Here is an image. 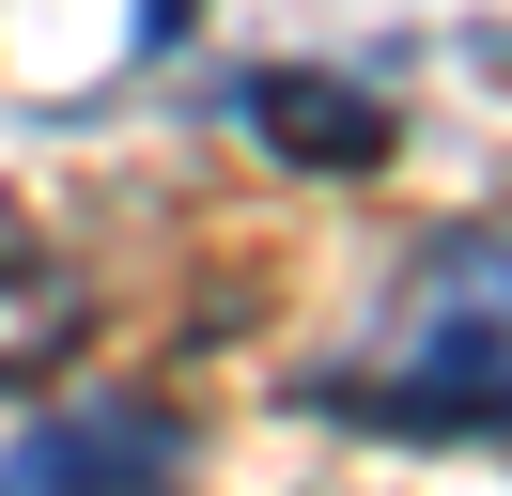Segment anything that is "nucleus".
Segmentation results:
<instances>
[{
  "label": "nucleus",
  "mask_w": 512,
  "mask_h": 496,
  "mask_svg": "<svg viewBox=\"0 0 512 496\" xmlns=\"http://www.w3.org/2000/svg\"><path fill=\"white\" fill-rule=\"evenodd\" d=\"M295 403H326L357 434H512V233L419 248L388 341L357 372H295Z\"/></svg>",
  "instance_id": "f257e3e1"
},
{
  "label": "nucleus",
  "mask_w": 512,
  "mask_h": 496,
  "mask_svg": "<svg viewBox=\"0 0 512 496\" xmlns=\"http://www.w3.org/2000/svg\"><path fill=\"white\" fill-rule=\"evenodd\" d=\"M0 496H187V403L156 388H78L0 450Z\"/></svg>",
  "instance_id": "f03ea898"
},
{
  "label": "nucleus",
  "mask_w": 512,
  "mask_h": 496,
  "mask_svg": "<svg viewBox=\"0 0 512 496\" xmlns=\"http://www.w3.org/2000/svg\"><path fill=\"white\" fill-rule=\"evenodd\" d=\"M233 109H249V140L295 155V171H388V140H404V124H388L357 78H311V62H264Z\"/></svg>",
  "instance_id": "7ed1b4c3"
}]
</instances>
